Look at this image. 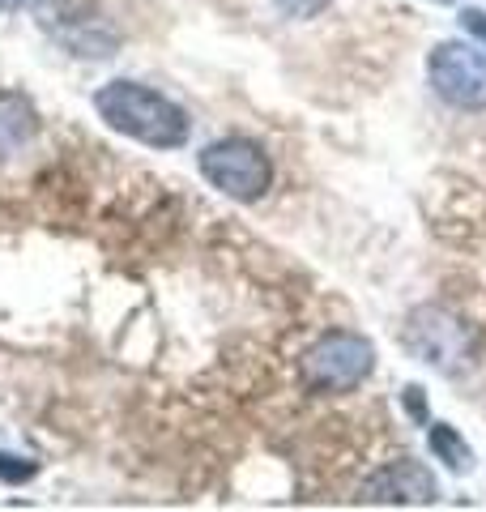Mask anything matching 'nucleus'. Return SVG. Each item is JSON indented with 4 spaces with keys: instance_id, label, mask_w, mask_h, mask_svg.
Instances as JSON below:
<instances>
[{
    "instance_id": "nucleus-10",
    "label": "nucleus",
    "mask_w": 486,
    "mask_h": 512,
    "mask_svg": "<svg viewBox=\"0 0 486 512\" xmlns=\"http://www.w3.org/2000/svg\"><path fill=\"white\" fill-rule=\"evenodd\" d=\"M30 474H35V466H30V461H26V466H18V457H5V453H0V478H5V483H22V478H30Z\"/></svg>"
},
{
    "instance_id": "nucleus-1",
    "label": "nucleus",
    "mask_w": 486,
    "mask_h": 512,
    "mask_svg": "<svg viewBox=\"0 0 486 512\" xmlns=\"http://www.w3.org/2000/svg\"><path fill=\"white\" fill-rule=\"evenodd\" d=\"M94 107L99 116L124 137H137L145 146L158 150H175L188 141V116L184 107H175L167 94L145 90L137 82H107L94 94Z\"/></svg>"
},
{
    "instance_id": "nucleus-3",
    "label": "nucleus",
    "mask_w": 486,
    "mask_h": 512,
    "mask_svg": "<svg viewBox=\"0 0 486 512\" xmlns=\"http://www.w3.org/2000/svg\"><path fill=\"white\" fill-rule=\"evenodd\" d=\"M201 175L231 201H256L273 180L269 154L248 137H226L201 150Z\"/></svg>"
},
{
    "instance_id": "nucleus-11",
    "label": "nucleus",
    "mask_w": 486,
    "mask_h": 512,
    "mask_svg": "<svg viewBox=\"0 0 486 512\" xmlns=\"http://www.w3.org/2000/svg\"><path fill=\"white\" fill-rule=\"evenodd\" d=\"M461 26L469 30V35H478V39L486 43V13H482V9H465V13H461Z\"/></svg>"
},
{
    "instance_id": "nucleus-7",
    "label": "nucleus",
    "mask_w": 486,
    "mask_h": 512,
    "mask_svg": "<svg viewBox=\"0 0 486 512\" xmlns=\"http://www.w3.org/2000/svg\"><path fill=\"white\" fill-rule=\"evenodd\" d=\"M35 137V107L22 94L0 90V163H9L13 154H22Z\"/></svg>"
},
{
    "instance_id": "nucleus-4",
    "label": "nucleus",
    "mask_w": 486,
    "mask_h": 512,
    "mask_svg": "<svg viewBox=\"0 0 486 512\" xmlns=\"http://www.w3.org/2000/svg\"><path fill=\"white\" fill-rule=\"evenodd\" d=\"M427 77L444 103L461 111L486 107V52L469 43H440L427 60Z\"/></svg>"
},
{
    "instance_id": "nucleus-6",
    "label": "nucleus",
    "mask_w": 486,
    "mask_h": 512,
    "mask_svg": "<svg viewBox=\"0 0 486 512\" xmlns=\"http://www.w3.org/2000/svg\"><path fill=\"white\" fill-rule=\"evenodd\" d=\"M410 346L444 372H457L465 363V329L444 312H418L410 320Z\"/></svg>"
},
{
    "instance_id": "nucleus-5",
    "label": "nucleus",
    "mask_w": 486,
    "mask_h": 512,
    "mask_svg": "<svg viewBox=\"0 0 486 512\" xmlns=\"http://www.w3.org/2000/svg\"><path fill=\"white\" fill-rule=\"evenodd\" d=\"M440 487H435L431 470H423L418 461H393V466L376 470L363 483V500L371 504H431Z\"/></svg>"
},
{
    "instance_id": "nucleus-8",
    "label": "nucleus",
    "mask_w": 486,
    "mask_h": 512,
    "mask_svg": "<svg viewBox=\"0 0 486 512\" xmlns=\"http://www.w3.org/2000/svg\"><path fill=\"white\" fill-rule=\"evenodd\" d=\"M431 453L440 457L448 470H469V466H474V453H469V444L448 423H435L431 427Z\"/></svg>"
},
{
    "instance_id": "nucleus-12",
    "label": "nucleus",
    "mask_w": 486,
    "mask_h": 512,
    "mask_svg": "<svg viewBox=\"0 0 486 512\" xmlns=\"http://www.w3.org/2000/svg\"><path fill=\"white\" fill-rule=\"evenodd\" d=\"M39 5V0H0V13H18V9H30Z\"/></svg>"
},
{
    "instance_id": "nucleus-9",
    "label": "nucleus",
    "mask_w": 486,
    "mask_h": 512,
    "mask_svg": "<svg viewBox=\"0 0 486 512\" xmlns=\"http://www.w3.org/2000/svg\"><path fill=\"white\" fill-rule=\"evenodd\" d=\"M286 18H316L320 9H329V0H273Z\"/></svg>"
},
{
    "instance_id": "nucleus-2",
    "label": "nucleus",
    "mask_w": 486,
    "mask_h": 512,
    "mask_svg": "<svg viewBox=\"0 0 486 512\" xmlns=\"http://www.w3.org/2000/svg\"><path fill=\"white\" fill-rule=\"evenodd\" d=\"M376 350L359 333H329L299 363V376L312 393H350L371 376Z\"/></svg>"
}]
</instances>
